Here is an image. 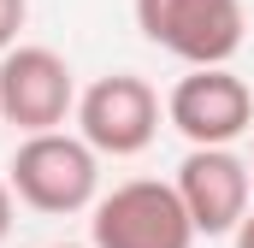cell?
I'll use <instances>...</instances> for the list:
<instances>
[{
	"label": "cell",
	"mask_w": 254,
	"mask_h": 248,
	"mask_svg": "<svg viewBox=\"0 0 254 248\" xmlns=\"http://www.w3.org/2000/svg\"><path fill=\"white\" fill-rule=\"evenodd\" d=\"M6 184L24 207L48 219H71V213H89L101 195V154L71 130H30L12 148Z\"/></svg>",
	"instance_id": "obj_1"
},
{
	"label": "cell",
	"mask_w": 254,
	"mask_h": 248,
	"mask_svg": "<svg viewBox=\"0 0 254 248\" xmlns=\"http://www.w3.org/2000/svg\"><path fill=\"white\" fill-rule=\"evenodd\" d=\"M89 248H195V219L178 184L130 178L89 207Z\"/></svg>",
	"instance_id": "obj_2"
},
{
	"label": "cell",
	"mask_w": 254,
	"mask_h": 248,
	"mask_svg": "<svg viewBox=\"0 0 254 248\" xmlns=\"http://www.w3.org/2000/svg\"><path fill=\"white\" fill-rule=\"evenodd\" d=\"M136 30L184 65H231L249 36V12L243 0H136Z\"/></svg>",
	"instance_id": "obj_3"
},
{
	"label": "cell",
	"mask_w": 254,
	"mask_h": 248,
	"mask_svg": "<svg viewBox=\"0 0 254 248\" xmlns=\"http://www.w3.org/2000/svg\"><path fill=\"white\" fill-rule=\"evenodd\" d=\"M166 124L190 148H237L254 130V95L231 65H190L166 95Z\"/></svg>",
	"instance_id": "obj_4"
},
{
	"label": "cell",
	"mask_w": 254,
	"mask_h": 248,
	"mask_svg": "<svg viewBox=\"0 0 254 248\" xmlns=\"http://www.w3.org/2000/svg\"><path fill=\"white\" fill-rule=\"evenodd\" d=\"M77 136L101 154V160H130L160 136V95L148 89V77L136 71H113L95 77L77 95Z\"/></svg>",
	"instance_id": "obj_5"
},
{
	"label": "cell",
	"mask_w": 254,
	"mask_h": 248,
	"mask_svg": "<svg viewBox=\"0 0 254 248\" xmlns=\"http://www.w3.org/2000/svg\"><path fill=\"white\" fill-rule=\"evenodd\" d=\"M71 113H77V83L54 48L18 42L0 54V119L6 124L30 136V130H60Z\"/></svg>",
	"instance_id": "obj_6"
},
{
	"label": "cell",
	"mask_w": 254,
	"mask_h": 248,
	"mask_svg": "<svg viewBox=\"0 0 254 248\" xmlns=\"http://www.w3.org/2000/svg\"><path fill=\"white\" fill-rule=\"evenodd\" d=\"M172 184L195 219V237H231L254 207V172L237 148H190Z\"/></svg>",
	"instance_id": "obj_7"
},
{
	"label": "cell",
	"mask_w": 254,
	"mask_h": 248,
	"mask_svg": "<svg viewBox=\"0 0 254 248\" xmlns=\"http://www.w3.org/2000/svg\"><path fill=\"white\" fill-rule=\"evenodd\" d=\"M24 18H30V0H0V54H6V48H18Z\"/></svg>",
	"instance_id": "obj_8"
},
{
	"label": "cell",
	"mask_w": 254,
	"mask_h": 248,
	"mask_svg": "<svg viewBox=\"0 0 254 248\" xmlns=\"http://www.w3.org/2000/svg\"><path fill=\"white\" fill-rule=\"evenodd\" d=\"M12 201H18V195H12V184H6V178H0V243L12 237Z\"/></svg>",
	"instance_id": "obj_9"
},
{
	"label": "cell",
	"mask_w": 254,
	"mask_h": 248,
	"mask_svg": "<svg viewBox=\"0 0 254 248\" xmlns=\"http://www.w3.org/2000/svg\"><path fill=\"white\" fill-rule=\"evenodd\" d=\"M231 243H237V248H254V207H249V213H243V225L231 231Z\"/></svg>",
	"instance_id": "obj_10"
},
{
	"label": "cell",
	"mask_w": 254,
	"mask_h": 248,
	"mask_svg": "<svg viewBox=\"0 0 254 248\" xmlns=\"http://www.w3.org/2000/svg\"><path fill=\"white\" fill-rule=\"evenodd\" d=\"M54 248H83V243H54Z\"/></svg>",
	"instance_id": "obj_11"
},
{
	"label": "cell",
	"mask_w": 254,
	"mask_h": 248,
	"mask_svg": "<svg viewBox=\"0 0 254 248\" xmlns=\"http://www.w3.org/2000/svg\"><path fill=\"white\" fill-rule=\"evenodd\" d=\"M249 172H254V160H249Z\"/></svg>",
	"instance_id": "obj_12"
}]
</instances>
